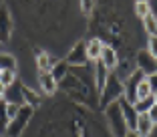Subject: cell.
<instances>
[{"label": "cell", "mask_w": 157, "mask_h": 137, "mask_svg": "<svg viewBox=\"0 0 157 137\" xmlns=\"http://www.w3.org/2000/svg\"><path fill=\"white\" fill-rule=\"evenodd\" d=\"M0 71H16V59L12 55L0 53Z\"/></svg>", "instance_id": "obj_21"}, {"label": "cell", "mask_w": 157, "mask_h": 137, "mask_svg": "<svg viewBox=\"0 0 157 137\" xmlns=\"http://www.w3.org/2000/svg\"><path fill=\"white\" fill-rule=\"evenodd\" d=\"M105 119H107V125L111 129L113 137H125L127 135L129 129H127V123H125V117H123L119 101H117V103H111L109 107H105Z\"/></svg>", "instance_id": "obj_4"}, {"label": "cell", "mask_w": 157, "mask_h": 137, "mask_svg": "<svg viewBox=\"0 0 157 137\" xmlns=\"http://www.w3.org/2000/svg\"><path fill=\"white\" fill-rule=\"evenodd\" d=\"M97 4L95 2H78V10L85 14V16H91V12H95Z\"/></svg>", "instance_id": "obj_26"}, {"label": "cell", "mask_w": 157, "mask_h": 137, "mask_svg": "<svg viewBox=\"0 0 157 137\" xmlns=\"http://www.w3.org/2000/svg\"><path fill=\"white\" fill-rule=\"evenodd\" d=\"M0 137H4V135H2V133H0Z\"/></svg>", "instance_id": "obj_35"}, {"label": "cell", "mask_w": 157, "mask_h": 137, "mask_svg": "<svg viewBox=\"0 0 157 137\" xmlns=\"http://www.w3.org/2000/svg\"><path fill=\"white\" fill-rule=\"evenodd\" d=\"M16 81H18L16 79V71H0V83L4 85V89L12 87Z\"/></svg>", "instance_id": "obj_23"}, {"label": "cell", "mask_w": 157, "mask_h": 137, "mask_svg": "<svg viewBox=\"0 0 157 137\" xmlns=\"http://www.w3.org/2000/svg\"><path fill=\"white\" fill-rule=\"evenodd\" d=\"M4 91H6V89H4V85H2V83H0V99H2V97H4Z\"/></svg>", "instance_id": "obj_33"}, {"label": "cell", "mask_w": 157, "mask_h": 137, "mask_svg": "<svg viewBox=\"0 0 157 137\" xmlns=\"http://www.w3.org/2000/svg\"><path fill=\"white\" fill-rule=\"evenodd\" d=\"M67 63L69 67H87L89 63V57H87V42L85 41H78L73 45V49L69 50V55H67Z\"/></svg>", "instance_id": "obj_6"}, {"label": "cell", "mask_w": 157, "mask_h": 137, "mask_svg": "<svg viewBox=\"0 0 157 137\" xmlns=\"http://www.w3.org/2000/svg\"><path fill=\"white\" fill-rule=\"evenodd\" d=\"M133 8H135V16H137V18H141V20H143L145 16H149V14H151V4H149V2H145V0L137 2Z\"/></svg>", "instance_id": "obj_24"}, {"label": "cell", "mask_w": 157, "mask_h": 137, "mask_svg": "<svg viewBox=\"0 0 157 137\" xmlns=\"http://www.w3.org/2000/svg\"><path fill=\"white\" fill-rule=\"evenodd\" d=\"M103 46H105V42H103L99 37L89 38V41H87V57H89V61H95V63H97V61L101 59Z\"/></svg>", "instance_id": "obj_13"}, {"label": "cell", "mask_w": 157, "mask_h": 137, "mask_svg": "<svg viewBox=\"0 0 157 137\" xmlns=\"http://www.w3.org/2000/svg\"><path fill=\"white\" fill-rule=\"evenodd\" d=\"M153 93H151V87H149V83H147V77L143 79V81L139 83V87H137V101H141V99H147V97H151ZM137 101H135V103H137Z\"/></svg>", "instance_id": "obj_25"}, {"label": "cell", "mask_w": 157, "mask_h": 137, "mask_svg": "<svg viewBox=\"0 0 157 137\" xmlns=\"http://www.w3.org/2000/svg\"><path fill=\"white\" fill-rule=\"evenodd\" d=\"M147 53L153 57V59H157V37H149V41H147Z\"/></svg>", "instance_id": "obj_27"}, {"label": "cell", "mask_w": 157, "mask_h": 137, "mask_svg": "<svg viewBox=\"0 0 157 137\" xmlns=\"http://www.w3.org/2000/svg\"><path fill=\"white\" fill-rule=\"evenodd\" d=\"M10 117H8V103L4 99H0V133L6 135V129H8Z\"/></svg>", "instance_id": "obj_19"}, {"label": "cell", "mask_w": 157, "mask_h": 137, "mask_svg": "<svg viewBox=\"0 0 157 137\" xmlns=\"http://www.w3.org/2000/svg\"><path fill=\"white\" fill-rule=\"evenodd\" d=\"M153 99H155V103H157V93H155V95H153Z\"/></svg>", "instance_id": "obj_34"}, {"label": "cell", "mask_w": 157, "mask_h": 137, "mask_svg": "<svg viewBox=\"0 0 157 137\" xmlns=\"http://www.w3.org/2000/svg\"><path fill=\"white\" fill-rule=\"evenodd\" d=\"M59 89L77 105L89 107V109L99 107V93L95 89L93 68L89 67H71L69 75L59 83Z\"/></svg>", "instance_id": "obj_1"}, {"label": "cell", "mask_w": 157, "mask_h": 137, "mask_svg": "<svg viewBox=\"0 0 157 137\" xmlns=\"http://www.w3.org/2000/svg\"><path fill=\"white\" fill-rule=\"evenodd\" d=\"M151 129H153V121L149 119L147 113H141V115L137 117V127H135V131H137L141 137H149Z\"/></svg>", "instance_id": "obj_17"}, {"label": "cell", "mask_w": 157, "mask_h": 137, "mask_svg": "<svg viewBox=\"0 0 157 137\" xmlns=\"http://www.w3.org/2000/svg\"><path fill=\"white\" fill-rule=\"evenodd\" d=\"M14 30V16L8 4H0V42H8Z\"/></svg>", "instance_id": "obj_5"}, {"label": "cell", "mask_w": 157, "mask_h": 137, "mask_svg": "<svg viewBox=\"0 0 157 137\" xmlns=\"http://www.w3.org/2000/svg\"><path fill=\"white\" fill-rule=\"evenodd\" d=\"M143 28H145V32H149V37H157V16L155 14H149V16H145L143 20Z\"/></svg>", "instance_id": "obj_20"}, {"label": "cell", "mask_w": 157, "mask_h": 137, "mask_svg": "<svg viewBox=\"0 0 157 137\" xmlns=\"http://www.w3.org/2000/svg\"><path fill=\"white\" fill-rule=\"evenodd\" d=\"M109 75H111V73H109V71H107V68L97 61V63H95V68H93V79H95V89H97V93L103 91V87H105Z\"/></svg>", "instance_id": "obj_14"}, {"label": "cell", "mask_w": 157, "mask_h": 137, "mask_svg": "<svg viewBox=\"0 0 157 137\" xmlns=\"http://www.w3.org/2000/svg\"><path fill=\"white\" fill-rule=\"evenodd\" d=\"M16 111H18V107H16V105H8V117H10V119H14Z\"/></svg>", "instance_id": "obj_30"}, {"label": "cell", "mask_w": 157, "mask_h": 137, "mask_svg": "<svg viewBox=\"0 0 157 137\" xmlns=\"http://www.w3.org/2000/svg\"><path fill=\"white\" fill-rule=\"evenodd\" d=\"M147 115H149V119L153 121V125H157V103L151 107V109H149V113H147Z\"/></svg>", "instance_id": "obj_29"}, {"label": "cell", "mask_w": 157, "mask_h": 137, "mask_svg": "<svg viewBox=\"0 0 157 137\" xmlns=\"http://www.w3.org/2000/svg\"><path fill=\"white\" fill-rule=\"evenodd\" d=\"M2 99L8 103V105H16V107H22L24 105V97H22V83L16 81L12 87H8L4 91V97Z\"/></svg>", "instance_id": "obj_11"}, {"label": "cell", "mask_w": 157, "mask_h": 137, "mask_svg": "<svg viewBox=\"0 0 157 137\" xmlns=\"http://www.w3.org/2000/svg\"><path fill=\"white\" fill-rule=\"evenodd\" d=\"M135 65H137V71H141L145 77L157 73V59H153V57L149 55L147 49H143V50H139V53H137Z\"/></svg>", "instance_id": "obj_7"}, {"label": "cell", "mask_w": 157, "mask_h": 137, "mask_svg": "<svg viewBox=\"0 0 157 137\" xmlns=\"http://www.w3.org/2000/svg\"><path fill=\"white\" fill-rule=\"evenodd\" d=\"M34 113H36V109H33L30 105L18 107V111H16L14 119H10L8 129H6V135L4 137H22V133L28 129V125H30V121H33Z\"/></svg>", "instance_id": "obj_3"}, {"label": "cell", "mask_w": 157, "mask_h": 137, "mask_svg": "<svg viewBox=\"0 0 157 137\" xmlns=\"http://www.w3.org/2000/svg\"><path fill=\"white\" fill-rule=\"evenodd\" d=\"M147 83H149V87H151V93L155 95V93H157V73L155 75H149V77H147Z\"/></svg>", "instance_id": "obj_28"}, {"label": "cell", "mask_w": 157, "mask_h": 137, "mask_svg": "<svg viewBox=\"0 0 157 137\" xmlns=\"http://www.w3.org/2000/svg\"><path fill=\"white\" fill-rule=\"evenodd\" d=\"M34 57H36V65H38V71H51L52 65L56 63V59H52L46 50L36 49L34 50Z\"/></svg>", "instance_id": "obj_15"}, {"label": "cell", "mask_w": 157, "mask_h": 137, "mask_svg": "<svg viewBox=\"0 0 157 137\" xmlns=\"http://www.w3.org/2000/svg\"><path fill=\"white\" fill-rule=\"evenodd\" d=\"M125 137H141V135H139L137 131H127V135H125Z\"/></svg>", "instance_id": "obj_31"}, {"label": "cell", "mask_w": 157, "mask_h": 137, "mask_svg": "<svg viewBox=\"0 0 157 137\" xmlns=\"http://www.w3.org/2000/svg\"><path fill=\"white\" fill-rule=\"evenodd\" d=\"M155 105V99H153V95L151 97H147V99H141V101H137V103H135V111H137L139 115L141 113H149V109H151V107Z\"/></svg>", "instance_id": "obj_22"}, {"label": "cell", "mask_w": 157, "mask_h": 137, "mask_svg": "<svg viewBox=\"0 0 157 137\" xmlns=\"http://www.w3.org/2000/svg\"><path fill=\"white\" fill-rule=\"evenodd\" d=\"M38 85H40L42 95H46V97H52L59 91V83L52 79L51 71H38Z\"/></svg>", "instance_id": "obj_10"}, {"label": "cell", "mask_w": 157, "mask_h": 137, "mask_svg": "<svg viewBox=\"0 0 157 137\" xmlns=\"http://www.w3.org/2000/svg\"><path fill=\"white\" fill-rule=\"evenodd\" d=\"M22 97H24V105H30L33 109H38L42 105V97L38 93H34L33 89H28L26 85H22Z\"/></svg>", "instance_id": "obj_18"}, {"label": "cell", "mask_w": 157, "mask_h": 137, "mask_svg": "<svg viewBox=\"0 0 157 137\" xmlns=\"http://www.w3.org/2000/svg\"><path fill=\"white\" fill-rule=\"evenodd\" d=\"M119 105H121V111H123V117H125V123H127V129H129V131H135L139 113L135 111V107L131 105V103H127V99H125V97H121V99H119Z\"/></svg>", "instance_id": "obj_12"}, {"label": "cell", "mask_w": 157, "mask_h": 137, "mask_svg": "<svg viewBox=\"0 0 157 137\" xmlns=\"http://www.w3.org/2000/svg\"><path fill=\"white\" fill-rule=\"evenodd\" d=\"M119 53H117V49H113L111 45H105L103 46V53H101V59H99V63L103 65V67L109 71V73H113L117 68V65H119Z\"/></svg>", "instance_id": "obj_9"}, {"label": "cell", "mask_w": 157, "mask_h": 137, "mask_svg": "<svg viewBox=\"0 0 157 137\" xmlns=\"http://www.w3.org/2000/svg\"><path fill=\"white\" fill-rule=\"evenodd\" d=\"M69 71H71V67H69V63H67L65 59H60V61H56L55 65H52V68H51V75H52V79H55L56 83H60L63 79L69 75Z\"/></svg>", "instance_id": "obj_16"}, {"label": "cell", "mask_w": 157, "mask_h": 137, "mask_svg": "<svg viewBox=\"0 0 157 137\" xmlns=\"http://www.w3.org/2000/svg\"><path fill=\"white\" fill-rule=\"evenodd\" d=\"M145 79V75L141 73V71H135L133 75H131L127 81H125V99H127V103H131V105H135V101H137V87H139V83Z\"/></svg>", "instance_id": "obj_8"}, {"label": "cell", "mask_w": 157, "mask_h": 137, "mask_svg": "<svg viewBox=\"0 0 157 137\" xmlns=\"http://www.w3.org/2000/svg\"><path fill=\"white\" fill-rule=\"evenodd\" d=\"M123 95H125V83L119 81V77L115 73H111L105 83V87H103V91L99 93V107L105 109L111 103H117Z\"/></svg>", "instance_id": "obj_2"}, {"label": "cell", "mask_w": 157, "mask_h": 137, "mask_svg": "<svg viewBox=\"0 0 157 137\" xmlns=\"http://www.w3.org/2000/svg\"><path fill=\"white\" fill-rule=\"evenodd\" d=\"M149 137H157V125H153V129H151V133H149Z\"/></svg>", "instance_id": "obj_32"}]
</instances>
